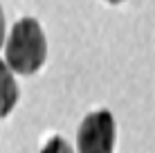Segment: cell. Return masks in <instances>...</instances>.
I'll list each match as a JSON object with an SVG mask.
<instances>
[{
    "mask_svg": "<svg viewBox=\"0 0 155 153\" xmlns=\"http://www.w3.org/2000/svg\"><path fill=\"white\" fill-rule=\"evenodd\" d=\"M47 59L45 32L36 18H20L12 27V34L5 45V63L12 72L34 75L43 68Z\"/></svg>",
    "mask_w": 155,
    "mask_h": 153,
    "instance_id": "6da1fadb",
    "label": "cell"
},
{
    "mask_svg": "<svg viewBox=\"0 0 155 153\" xmlns=\"http://www.w3.org/2000/svg\"><path fill=\"white\" fill-rule=\"evenodd\" d=\"M2 43H5V12L0 7V47H2Z\"/></svg>",
    "mask_w": 155,
    "mask_h": 153,
    "instance_id": "5b68a950",
    "label": "cell"
},
{
    "mask_svg": "<svg viewBox=\"0 0 155 153\" xmlns=\"http://www.w3.org/2000/svg\"><path fill=\"white\" fill-rule=\"evenodd\" d=\"M41 153H74V151L61 135H54V138H50L45 142V146L41 149Z\"/></svg>",
    "mask_w": 155,
    "mask_h": 153,
    "instance_id": "277c9868",
    "label": "cell"
},
{
    "mask_svg": "<svg viewBox=\"0 0 155 153\" xmlns=\"http://www.w3.org/2000/svg\"><path fill=\"white\" fill-rule=\"evenodd\" d=\"M18 104V83L5 61H0V119L7 117Z\"/></svg>",
    "mask_w": 155,
    "mask_h": 153,
    "instance_id": "3957f363",
    "label": "cell"
},
{
    "mask_svg": "<svg viewBox=\"0 0 155 153\" xmlns=\"http://www.w3.org/2000/svg\"><path fill=\"white\" fill-rule=\"evenodd\" d=\"M108 2H113V5H117V2H124V0H108Z\"/></svg>",
    "mask_w": 155,
    "mask_h": 153,
    "instance_id": "8992f818",
    "label": "cell"
},
{
    "mask_svg": "<svg viewBox=\"0 0 155 153\" xmlns=\"http://www.w3.org/2000/svg\"><path fill=\"white\" fill-rule=\"evenodd\" d=\"M117 126L110 110H97L85 115L79 126L77 146L79 153H113L115 151Z\"/></svg>",
    "mask_w": 155,
    "mask_h": 153,
    "instance_id": "7a4b0ae2",
    "label": "cell"
}]
</instances>
